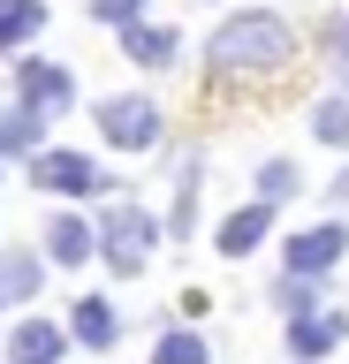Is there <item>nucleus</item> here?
Returning a JSON list of instances; mask_svg holds the SVG:
<instances>
[{"label": "nucleus", "mask_w": 349, "mask_h": 364, "mask_svg": "<svg viewBox=\"0 0 349 364\" xmlns=\"http://www.w3.org/2000/svg\"><path fill=\"white\" fill-rule=\"evenodd\" d=\"M342 334H349L342 311H326V304H319V311H296V318H289V357L311 364V357H326V349H342Z\"/></svg>", "instance_id": "obj_6"}, {"label": "nucleus", "mask_w": 349, "mask_h": 364, "mask_svg": "<svg viewBox=\"0 0 349 364\" xmlns=\"http://www.w3.org/2000/svg\"><path fill=\"white\" fill-rule=\"evenodd\" d=\"M38 296V258L31 250H8L0 258V304H31Z\"/></svg>", "instance_id": "obj_14"}, {"label": "nucleus", "mask_w": 349, "mask_h": 364, "mask_svg": "<svg viewBox=\"0 0 349 364\" xmlns=\"http://www.w3.org/2000/svg\"><path fill=\"white\" fill-rule=\"evenodd\" d=\"M152 243H160V220H152L144 205H107V220H99V258L114 273H144L152 266Z\"/></svg>", "instance_id": "obj_2"}, {"label": "nucleus", "mask_w": 349, "mask_h": 364, "mask_svg": "<svg viewBox=\"0 0 349 364\" xmlns=\"http://www.w3.org/2000/svg\"><path fill=\"white\" fill-rule=\"evenodd\" d=\"M46 250L61 258V266H84V258H99V228H84V220H69V213H61V220L46 228Z\"/></svg>", "instance_id": "obj_12"}, {"label": "nucleus", "mask_w": 349, "mask_h": 364, "mask_svg": "<svg viewBox=\"0 0 349 364\" xmlns=\"http://www.w3.org/2000/svg\"><path fill=\"white\" fill-rule=\"evenodd\" d=\"M311 136L319 144H349V99H319L311 107Z\"/></svg>", "instance_id": "obj_17"}, {"label": "nucleus", "mask_w": 349, "mask_h": 364, "mask_svg": "<svg viewBox=\"0 0 349 364\" xmlns=\"http://www.w3.org/2000/svg\"><path fill=\"white\" fill-rule=\"evenodd\" d=\"M69 334L84 341V349H114V334H122V311L107 304V296H76V304H69Z\"/></svg>", "instance_id": "obj_10"}, {"label": "nucleus", "mask_w": 349, "mask_h": 364, "mask_svg": "<svg viewBox=\"0 0 349 364\" xmlns=\"http://www.w3.org/2000/svg\"><path fill=\"white\" fill-rule=\"evenodd\" d=\"M31 182L53 190V198H92V190H107L84 152H31Z\"/></svg>", "instance_id": "obj_4"}, {"label": "nucleus", "mask_w": 349, "mask_h": 364, "mask_svg": "<svg viewBox=\"0 0 349 364\" xmlns=\"http://www.w3.org/2000/svg\"><path fill=\"white\" fill-rule=\"evenodd\" d=\"M334 68H342V84H349V31L334 38Z\"/></svg>", "instance_id": "obj_22"}, {"label": "nucleus", "mask_w": 349, "mask_h": 364, "mask_svg": "<svg viewBox=\"0 0 349 364\" xmlns=\"http://www.w3.org/2000/svg\"><path fill=\"white\" fill-rule=\"evenodd\" d=\"M289 53H296V38H289V23L266 16V8H258V16H228L213 31V46H205L213 76H274Z\"/></svg>", "instance_id": "obj_1"}, {"label": "nucleus", "mask_w": 349, "mask_h": 364, "mask_svg": "<svg viewBox=\"0 0 349 364\" xmlns=\"http://www.w3.org/2000/svg\"><path fill=\"white\" fill-rule=\"evenodd\" d=\"M38 23H46V0H0V53L38 38Z\"/></svg>", "instance_id": "obj_13"}, {"label": "nucleus", "mask_w": 349, "mask_h": 364, "mask_svg": "<svg viewBox=\"0 0 349 364\" xmlns=\"http://www.w3.org/2000/svg\"><path fill=\"white\" fill-rule=\"evenodd\" d=\"M152 364H213V357H205V341H198V334H160Z\"/></svg>", "instance_id": "obj_19"}, {"label": "nucleus", "mask_w": 349, "mask_h": 364, "mask_svg": "<svg viewBox=\"0 0 349 364\" xmlns=\"http://www.w3.org/2000/svg\"><path fill=\"white\" fill-rule=\"evenodd\" d=\"M334 205H342V213H349V175H334Z\"/></svg>", "instance_id": "obj_23"}, {"label": "nucleus", "mask_w": 349, "mask_h": 364, "mask_svg": "<svg viewBox=\"0 0 349 364\" xmlns=\"http://www.w3.org/2000/svg\"><path fill=\"white\" fill-rule=\"evenodd\" d=\"M198 228V159H183V175H175V235Z\"/></svg>", "instance_id": "obj_18"}, {"label": "nucleus", "mask_w": 349, "mask_h": 364, "mask_svg": "<svg viewBox=\"0 0 349 364\" xmlns=\"http://www.w3.org/2000/svg\"><path fill=\"white\" fill-rule=\"evenodd\" d=\"M258 198H266V205L296 198V167H289V159H266V167H258Z\"/></svg>", "instance_id": "obj_20"}, {"label": "nucleus", "mask_w": 349, "mask_h": 364, "mask_svg": "<svg viewBox=\"0 0 349 364\" xmlns=\"http://www.w3.org/2000/svg\"><path fill=\"white\" fill-rule=\"evenodd\" d=\"M99 136H107L114 152H152V144H160V107H152V99H107V107H99Z\"/></svg>", "instance_id": "obj_3"}, {"label": "nucleus", "mask_w": 349, "mask_h": 364, "mask_svg": "<svg viewBox=\"0 0 349 364\" xmlns=\"http://www.w3.org/2000/svg\"><path fill=\"white\" fill-rule=\"evenodd\" d=\"M266 228H274V205L251 198L243 213H228V220H220V243H213V250H220V258H251V250L266 243Z\"/></svg>", "instance_id": "obj_9"}, {"label": "nucleus", "mask_w": 349, "mask_h": 364, "mask_svg": "<svg viewBox=\"0 0 349 364\" xmlns=\"http://www.w3.org/2000/svg\"><path fill=\"white\" fill-rule=\"evenodd\" d=\"M342 250H349V228L342 220H319V228H304L296 243H289V273H334Z\"/></svg>", "instance_id": "obj_7"}, {"label": "nucleus", "mask_w": 349, "mask_h": 364, "mask_svg": "<svg viewBox=\"0 0 349 364\" xmlns=\"http://www.w3.org/2000/svg\"><path fill=\"white\" fill-rule=\"evenodd\" d=\"M38 129H46V114L16 99V114L0 122V152H38Z\"/></svg>", "instance_id": "obj_15"}, {"label": "nucleus", "mask_w": 349, "mask_h": 364, "mask_svg": "<svg viewBox=\"0 0 349 364\" xmlns=\"http://www.w3.org/2000/svg\"><path fill=\"white\" fill-rule=\"evenodd\" d=\"M92 16L122 31V23H137V16H144V0H92Z\"/></svg>", "instance_id": "obj_21"}, {"label": "nucleus", "mask_w": 349, "mask_h": 364, "mask_svg": "<svg viewBox=\"0 0 349 364\" xmlns=\"http://www.w3.org/2000/svg\"><path fill=\"white\" fill-rule=\"evenodd\" d=\"M122 46H129V61H144V68H167L175 61V31H160V23H122Z\"/></svg>", "instance_id": "obj_11"}, {"label": "nucleus", "mask_w": 349, "mask_h": 364, "mask_svg": "<svg viewBox=\"0 0 349 364\" xmlns=\"http://www.w3.org/2000/svg\"><path fill=\"white\" fill-rule=\"evenodd\" d=\"M16 99L23 107H38V114H61L76 99V76L61 61H16Z\"/></svg>", "instance_id": "obj_5"}, {"label": "nucleus", "mask_w": 349, "mask_h": 364, "mask_svg": "<svg viewBox=\"0 0 349 364\" xmlns=\"http://www.w3.org/2000/svg\"><path fill=\"white\" fill-rule=\"evenodd\" d=\"M274 304L289 318H296V311H319V304H326V296H319V273H289V281L274 289Z\"/></svg>", "instance_id": "obj_16"}, {"label": "nucleus", "mask_w": 349, "mask_h": 364, "mask_svg": "<svg viewBox=\"0 0 349 364\" xmlns=\"http://www.w3.org/2000/svg\"><path fill=\"white\" fill-rule=\"evenodd\" d=\"M69 357V334L53 326V318H23V326H8V364H61Z\"/></svg>", "instance_id": "obj_8"}]
</instances>
